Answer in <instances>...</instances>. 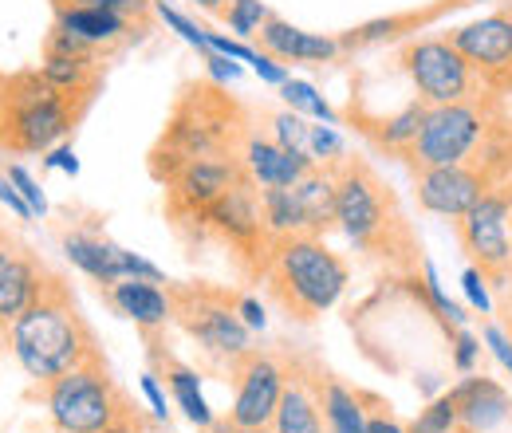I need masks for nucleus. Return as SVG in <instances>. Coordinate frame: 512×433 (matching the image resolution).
<instances>
[{
    "label": "nucleus",
    "mask_w": 512,
    "mask_h": 433,
    "mask_svg": "<svg viewBox=\"0 0 512 433\" xmlns=\"http://www.w3.org/2000/svg\"><path fill=\"white\" fill-rule=\"evenodd\" d=\"M260 40V52H268L272 60L280 63H331L339 56V40L331 36H316V32H304L280 16H268L256 32Z\"/></svg>",
    "instance_id": "412c9836"
},
{
    "label": "nucleus",
    "mask_w": 512,
    "mask_h": 433,
    "mask_svg": "<svg viewBox=\"0 0 512 433\" xmlns=\"http://www.w3.org/2000/svg\"><path fill=\"white\" fill-rule=\"evenodd\" d=\"M457 245L469 256V268L481 272L489 292H505L512 284V229H509V193L489 189L469 213L453 221Z\"/></svg>",
    "instance_id": "9d476101"
},
{
    "label": "nucleus",
    "mask_w": 512,
    "mask_h": 433,
    "mask_svg": "<svg viewBox=\"0 0 512 433\" xmlns=\"http://www.w3.org/2000/svg\"><path fill=\"white\" fill-rule=\"evenodd\" d=\"M260 276L268 284V296L288 311V319L316 323L347 292L351 268L339 252L323 245V237H284L272 245Z\"/></svg>",
    "instance_id": "20e7f679"
},
{
    "label": "nucleus",
    "mask_w": 512,
    "mask_h": 433,
    "mask_svg": "<svg viewBox=\"0 0 512 433\" xmlns=\"http://www.w3.org/2000/svg\"><path fill=\"white\" fill-rule=\"evenodd\" d=\"M166 292L174 304V323L205 355L233 367L241 355L253 351V331L245 327V319L237 311L241 296L213 288V284H166Z\"/></svg>",
    "instance_id": "6e6552de"
},
{
    "label": "nucleus",
    "mask_w": 512,
    "mask_h": 433,
    "mask_svg": "<svg viewBox=\"0 0 512 433\" xmlns=\"http://www.w3.org/2000/svg\"><path fill=\"white\" fill-rule=\"evenodd\" d=\"M8 178H12V186L24 193V201L32 205V213H36V217H44V213H48V197H44V189H40V182H36L24 166H8Z\"/></svg>",
    "instance_id": "58836bf2"
},
{
    "label": "nucleus",
    "mask_w": 512,
    "mask_h": 433,
    "mask_svg": "<svg viewBox=\"0 0 512 433\" xmlns=\"http://www.w3.org/2000/svg\"><path fill=\"white\" fill-rule=\"evenodd\" d=\"M316 394H320V410L327 433H367V406H363V390L343 386L339 378L312 374Z\"/></svg>",
    "instance_id": "bb28decb"
},
{
    "label": "nucleus",
    "mask_w": 512,
    "mask_h": 433,
    "mask_svg": "<svg viewBox=\"0 0 512 433\" xmlns=\"http://www.w3.org/2000/svg\"><path fill=\"white\" fill-rule=\"evenodd\" d=\"M268 16H272V12L264 8V0H229V4H225V20H229V28H233L241 40L256 36Z\"/></svg>",
    "instance_id": "2f4dec72"
},
{
    "label": "nucleus",
    "mask_w": 512,
    "mask_h": 433,
    "mask_svg": "<svg viewBox=\"0 0 512 433\" xmlns=\"http://www.w3.org/2000/svg\"><path fill=\"white\" fill-rule=\"evenodd\" d=\"M481 343L493 351V359H497L505 371H512V339L497 319H485V323H481Z\"/></svg>",
    "instance_id": "4c0bfd02"
},
{
    "label": "nucleus",
    "mask_w": 512,
    "mask_h": 433,
    "mask_svg": "<svg viewBox=\"0 0 512 433\" xmlns=\"http://www.w3.org/2000/svg\"><path fill=\"white\" fill-rule=\"evenodd\" d=\"M209 48H213V52H221V56H229V60L249 63V67L260 60V52H256V48L241 44V40H229V36H221V32H209Z\"/></svg>",
    "instance_id": "a19ab883"
},
{
    "label": "nucleus",
    "mask_w": 512,
    "mask_h": 433,
    "mask_svg": "<svg viewBox=\"0 0 512 433\" xmlns=\"http://www.w3.org/2000/svg\"><path fill=\"white\" fill-rule=\"evenodd\" d=\"M446 40L473 63V71L489 83V91L512 95V0L473 24L449 28Z\"/></svg>",
    "instance_id": "f8f14e48"
},
{
    "label": "nucleus",
    "mask_w": 512,
    "mask_h": 433,
    "mask_svg": "<svg viewBox=\"0 0 512 433\" xmlns=\"http://www.w3.org/2000/svg\"><path fill=\"white\" fill-rule=\"evenodd\" d=\"M509 229H512V186H509Z\"/></svg>",
    "instance_id": "4d7b16f0"
},
{
    "label": "nucleus",
    "mask_w": 512,
    "mask_h": 433,
    "mask_svg": "<svg viewBox=\"0 0 512 433\" xmlns=\"http://www.w3.org/2000/svg\"><path fill=\"white\" fill-rule=\"evenodd\" d=\"M52 4H56V8H60V4H79V0H52Z\"/></svg>",
    "instance_id": "13d9d810"
},
{
    "label": "nucleus",
    "mask_w": 512,
    "mask_h": 433,
    "mask_svg": "<svg viewBox=\"0 0 512 433\" xmlns=\"http://www.w3.org/2000/svg\"><path fill=\"white\" fill-rule=\"evenodd\" d=\"M245 178H249V166H245L241 154H209V158L186 162L170 182H162L166 186V213H170V221L190 237L197 217L225 189H233L237 182H245Z\"/></svg>",
    "instance_id": "9b49d317"
},
{
    "label": "nucleus",
    "mask_w": 512,
    "mask_h": 433,
    "mask_svg": "<svg viewBox=\"0 0 512 433\" xmlns=\"http://www.w3.org/2000/svg\"><path fill=\"white\" fill-rule=\"evenodd\" d=\"M91 4H99V8H111V12L127 16V20H134V24H146V28H150V12H154V0H91Z\"/></svg>",
    "instance_id": "79ce46f5"
},
{
    "label": "nucleus",
    "mask_w": 512,
    "mask_h": 433,
    "mask_svg": "<svg viewBox=\"0 0 512 433\" xmlns=\"http://www.w3.org/2000/svg\"><path fill=\"white\" fill-rule=\"evenodd\" d=\"M229 371H233V382H237V394H233V406H229L225 418L237 422V426H249V430H268L272 414L280 406V394L288 386V367L276 355L253 347Z\"/></svg>",
    "instance_id": "ddd939ff"
},
{
    "label": "nucleus",
    "mask_w": 512,
    "mask_h": 433,
    "mask_svg": "<svg viewBox=\"0 0 512 433\" xmlns=\"http://www.w3.org/2000/svg\"><path fill=\"white\" fill-rule=\"evenodd\" d=\"M418 386H422V394H434V390H438V382H434V374H426V378H422Z\"/></svg>",
    "instance_id": "5fc2aeb1"
},
{
    "label": "nucleus",
    "mask_w": 512,
    "mask_h": 433,
    "mask_svg": "<svg viewBox=\"0 0 512 433\" xmlns=\"http://www.w3.org/2000/svg\"><path fill=\"white\" fill-rule=\"evenodd\" d=\"M8 351L32 382H52L60 374L103 363V347L75 304V292L64 276H48L44 292L20 311L8 327Z\"/></svg>",
    "instance_id": "f03ea898"
},
{
    "label": "nucleus",
    "mask_w": 512,
    "mask_h": 433,
    "mask_svg": "<svg viewBox=\"0 0 512 433\" xmlns=\"http://www.w3.org/2000/svg\"><path fill=\"white\" fill-rule=\"evenodd\" d=\"M426 103L422 99H410L398 115H390V119H367L363 111H347V119L359 126L383 154H390V158H402L410 146H414V138H418V130H422V123H426Z\"/></svg>",
    "instance_id": "393cba45"
},
{
    "label": "nucleus",
    "mask_w": 512,
    "mask_h": 433,
    "mask_svg": "<svg viewBox=\"0 0 512 433\" xmlns=\"http://www.w3.org/2000/svg\"><path fill=\"white\" fill-rule=\"evenodd\" d=\"M260 213H264V229H268L272 241L304 237V217H300V205H296L292 186L260 189Z\"/></svg>",
    "instance_id": "c85d7f7f"
},
{
    "label": "nucleus",
    "mask_w": 512,
    "mask_h": 433,
    "mask_svg": "<svg viewBox=\"0 0 512 433\" xmlns=\"http://www.w3.org/2000/svg\"><path fill=\"white\" fill-rule=\"evenodd\" d=\"M292 193H296V205H300V217H304V237H327L331 229H339L331 166H316L312 174H304L292 186Z\"/></svg>",
    "instance_id": "a878e982"
},
{
    "label": "nucleus",
    "mask_w": 512,
    "mask_h": 433,
    "mask_svg": "<svg viewBox=\"0 0 512 433\" xmlns=\"http://www.w3.org/2000/svg\"><path fill=\"white\" fill-rule=\"evenodd\" d=\"M398 63L410 75V83L426 107L465 103V99H477L489 91V83L473 71V63L465 60L446 36H422V40L402 44Z\"/></svg>",
    "instance_id": "1a4fd4ad"
},
{
    "label": "nucleus",
    "mask_w": 512,
    "mask_h": 433,
    "mask_svg": "<svg viewBox=\"0 0 512 433\" xmlns=\"http://www.w3.org/2000/svg\"><path fill=\"white\" fill-rule=\"evenodd\" d=\"M56 24H60L64 32H71V36L87 40L91 48H99L103 56L127 48L130 40H142V36L150 32L146 24H134L127 16H119V12H111V8H99V4H91V0L60 4V8H56Z\"/></svg>",
    "instance_id": "f3484780"
},
{
    "label": "nucleus",
    "mask_w": 512,
    "mask_h": 433,
    "mask_svg": "<svg viewBox=\"0 0 512 433\" xmlns=\"http://www.w3.org/2000/svg\"><path fill=\"white\" fill-rule=\"evenodd\" d=\"M509 99L512 95H501V91H485L465 103L430 107L414 146L402 154L406 170L422 174V170H438V166L473 162L477 150L485 146V138L493 134V126L509 115Z\"/></svg>",
    "instance_id": "423d86ee"
},
{
    "label": "nucleus",
    "mask_w": 512,
    "mask_h": 433,
    "mask_svg": "<svg viewBox=\"0 0 512 433\" xmlns=\"http://www.w3.org/2000/svg\"><path fill=\"white\" fill-rule=\"evenodd\" d=\"M489 178L461 162V166H438V170H422L414 174V193H418V205L434 217H446L457 221L461 213H469L485 193H489Z\"/></svg>",
    "instance_id": "2eb2a0df"
},
{
    "label": "nucleus",
    "mask_w": 512,
    "mask_h": 433,
    "mask_svg": "<svg viewBox=\"0 0 512 433\" xmlns=\"http://www.w3.org/2000/svg\"><path fill=\"white\" fill-rule=\"evenodd\" d=\"M205 433H272V430H249V426H237V422H229V418H217Z\"/></svg>",
    "instance_id": "603ef678"
},
{
    "label": "nucleus",
    "mask_w": 512,
    "mask_h": 433,
    "mask_svg": "<svg viewBox=\"0 0 512 433\" xmlns=\"http://www.w3.org/2000/svg\"><path fill=\"white\" fill-rule=\"evenodd\" d=\"M465 4H469V0H438V4H430V8H422V12L379 16V20H367V24L343 32V36H335V40H339V52H359V48H371V44L398 40V36H406V32H418L422 24H434L438 16H446L453 8H465Z\"/></svg>",
    "instance_id": "5701e85b"
},
{
    "label": "nucleus",
    "mask_w": 512,
    "mask_h": 433,
    "mask_svg": "<svg viewBox=\"0 0 512 433\" xmlns=\"http://www.w3.org/2000/svg\"><path fill=\"white\" fill-rule=\"evenodd\" d=\"M40 402L60 433H103L134 406L127 390L111 378L107 359L40 382Z\"/></svg>",
    "instance_id": "0eeeda50"
},
{
    "label": "nucleus",
    "mask_w": 512,
    "mask_h": 433,
    "mask_svg": "<svg viewBox=\"0 0 512 433\" xmlns=\"http://www.w3.org/2000/svg\"><path fill=\"white\" fill-rule=\"evenodd\" d=\"M0 237H4V229H0Z\"/></svg>",
    "instance_id": "052dcab7"
},
{
    "label": "nucleus",
    "mask_w": 512,
    "mask_h": 433,
    "mask_svg": "<svg viewBox=\"0 0 512 433\" xmlns=\"http://www.w3.org/2000/svg\"><path fill=\"white\" fill-rule=\"evenodd\" d=\"M103 63L107 60H91V56H67V52H48L44 48V79L56 83L67 95H83V99H95L99 87H103Z\"/></svg>",
    "instance_id": "cd10ccee"
},
{
    "label": "nucleus",
    "mask_w": 512,
    "mask_h": 433,
    "mask_svg": "<svg viewBox=\"0 0 512 433\" xmlns=\"http://www.w3.org/2000/svg\"><path fill=\"white\" fill-rule=\"evenodd\" d=\"M253 71L264 79V83H272V87H280V83L288 79V67H284L280 60H272L268 52H260V60L253 63Z\"/></svg>",
    "instance_id": "49530a36"
},
{
    "label": "nucleus",
    "mask_w": 512,
    "mask_h": 433,
    "mask_svg": "<svg viewBox=\"0 0 512 433\" xmlns=\"http://www.w3.org/2000/svg\"><path fill=\"white\" fill-rule=\"evenodd\" d=\"M280 95H284L288 111H296V115H304V119H320V123H327V126H339V115L327 107V99H323L312 83L288 75V79L280 83Z\"/></svg>",
    "instance_id": "c756f323"
},
{
    "label": "nucleus",
    "mask_w": 512,
    "mask_h": 433,
    "mask_svg": "<svg viewBox=\"0 0 512 433\" xmlns=\"http://www.w3.org/2000/svg\"><path fill=\"white\" fill-rule=\"evenodd\" d=\"M237 311H241V319H245V327H249V331H264L268 315H264V308H260V300H256V296H241V300H237Z\"/></svg>",
    "instance_id": "de8ad7c7"
},
{
    "label": "nucleus",
    "mask_w": 512,
    "mask_h": 433,
    "mask_svg": "<svg viewBox=\"0 0 512 433\" xmlns=\"http://www.w3.org/2000/svg\"><path fill=\"white\" fill-rule=\"evenodd\" d=\"M461 288H465L469 304L481 311V315H489V311H493V292H489V284L481 280V272H477V268H465V276H461Z\"/></svg>",
    "instance_id": "ea45409f"
},
{
    "label": "nucleus",
    "mask_w": 512,
    "mask_h": 433,
    "mask_svg": "<svg viewBox=\"0 0 512 433\" xmlns=\"http://www.w3.org/2000/svg\"><path fill=\"white\" fill-rule=\"evenodd\" d=\"M457 430V402L453 394H438L426 402V410H418V418L406 426V433H453Z\"/></svg>",
    "instance_id": "7c9ffc66"
},
{
    "label": "nucleus",
    "mask_w": 512,
    "mask_h": 433,
    "mask_svg": "<svg viewBox=\"0 0 512 433\" xmlns=\"http://www.w3.org/2000/svg\"><path fill=\"white\" fill-rule=\"evenodd\" d=\"M249 134L253 126L241 103H233L217 83H190L174 103L158 146L150 150V174L154 182H170L193 158L241 154Z\"/></svg>",
    "instance_id": "7ed1b4c3"
},
{
    "label": "nucleus",
    "mask_w": 512,
    "mask_h": 433,
    "mask_svg": "<svg viewBox=\"0 0 512 433\" xmlns=\"http://www.w3.org/2000/svg\"><path fill=\"white\" fill-rule=\"evenodd\" d=\"M154 16H158L166 28H174V32H178L186 44H193L197 52H209V32H205V28H197L190 16H182L178 8H170L166 0H154Z\"/></svg>",
    "instance_id": "473e14b6"
},
{
    "label": "nucleus",
    "mask_w": 512,
    "mask_h": 433,
    "mask_svg": "<svg viewBox=\"0 0 512 433\" xmlns=\"http://www.w3.org/2000/svg\"><path fill=\"white\" fill-rule=\"evenodd\" d=\"M449 394L457 402V422L473 433H497L512 422V394L489 374H465Z\"/></svg>",
    "instance_id": "a211bd4d"
},
{
    "label": "nucleus",
    "mask_w": 512,
    "mask_h": 433,
    "mask_svg": "<svg viewBox=\"0 0 512 433\" xmlns=\"http://www.w3.org/2000/svg\"><path fill=\"white\" fill-rule=\"evenodd\" d=\"M48 276L52 272L44 268V260L32 248H24L8 233L0 237V327H8L20 311L44 292Z\"/></svg>",
    "instance_id": "dca6fc26"
},
{
    "label": "nucleus",
    "mask_w": 512,
    "mask_h": 433,
    "mask_svg": "<svg viewBox=\"0 0 512 433\" xmlns=\"http://www.w3.org/2000/svg\"><path fill=\"white\" fill-rule=\"evenodd\" d=\"M142 394H146V402H150L154 418H158V422H170V398H166V390H162V378H158L154 371L142 374Z\"/></svg>",
    "instance_id": "37998d69"
},
{
    "label": "nucleus",
    "mask_w": 512,
    "mask_h": 433,
    "mask_svg": "<svg viewBox=\"0 0 512 433\" xmlns=\"http://www.w3.org/2000/svg\"><path fill=\"white\" fill-rule=\"evenodd\" d=\"M469 4H473V0H469Z\"/></svg>",
    "instance_id": "680f3d73"
},
{
    "label": "nucleus",
    "mask_w": 512,
    "mask_h": 433,
    "mask_svg": "<svg viewBox=\"0 0 512 433\" xmlns=\"http://www.w3.org/2000/svg\"><path fill=\"white\" fill-rule=\"evenodd\" d=\"M142 339H146V347H150L154 367L162 371L166 386H170L174 406L190 418L197 430H209L217 418H213V410H209V402H205V394H201V374L193 371V367H186V363H178L170 351H162V347H158V331H142Z\"/></svg>",
    "instance_id": "4be33fe9"
},
{
    "label": "nucleus",
    "mask_w": 512,
    "mask_h": 433,
    "mask_svg": "<svg viewBox=\"0 0 512 433\" xmlns=\"http://www.w3.org/2000/svg\"><path fill=\"white\" fill-rule=\"evenodd\" d=\"M197 8H205V12H213V16H225V0H193Z\"/></svg>",
    "instance_id": "864d4df0"
},
{
    "label": "nucleus",
    "mask_w": 512,
    "mask_h": 433,
    "mask_svg": "<svg viewBox=\"0 0 512 433\" xmlns=\"http://www.w3.org/2000/svg\"><path fill=\"white\" fill-rule=\"evenodd\" d=\"M52 170H64V174H79V158H75V150H67V146H56V150H48V158H44Z\"/></svg>",
    "instance_id": "09e8293b"
},
{
    "label": "nucleus",
    "mask_w": 512,
    "mask_h": 433,
    "mask_svg": "<svg viewBox=\"0 0 512 433\" xmlns=\"http://www.w3.org/2000/svg\"><path fill=\"white\" fill-rule=\"evenodd\" d=\"M335 174V217L339 229L359 252L371 260H383L394 272H418L422 245L414 225L406 221L394 189L383 182V174L355 154H343L339 162H327Z\"/></svg>",
    "instance_id": "f257e3e1"
},
{
    "label": "nucleus",
    "mask_w": 512,
    "mask_h": 433,
    "mask_svg": "<svg viewBox=\"0 0 512 433\" xmlns=\"http://www.w3.org/2000/svg\"><path fill=\"white\" fill-rule=\"evenodd\" d=\"M245 166H249V178L260 189L272 186H296L304 174H312L320 162L308 154V150H288L280 146L276 138H264V134H249L245 138V150H241Z\"/></svg>",
    "instance_id": "6ab92c4d"
},
{
    "label": "nucleus",
    "mask_w": 512,
    "mask_h": 433,
    "mask_svg": "<svg viewBox=\"0 0 512 433\" xmlns=\"http://www.w3.org/2000/svg\"><path fill=\"white\" fill-rule=\"evenodd\" d=\"M363 406H367V433H406V426L390 414V402H383L379 394L363 390Z\"/></svg>",
    "instance_id": "e433bc0d"
},
{
    "label": "nucleus",
    "mask_w": 512,
    "mask_h": 433,
    "mask_svg": "<svg viewBox=\"0 0 512 433\" xmlns=\"http://www.w3.org/2000/svg\"><path fill=\"white\" fill-rule=\"evenodd\" d=\"M453 433H473V430H469V426H461V422H457V430H453Z\"/></svg>",
    "instance_id": "bf43d9fd"
},
{
    "label": "nucleus",
    "mask_w": 512,
    "mask_h": 433,
    "mask_svg": "<svg viewBox=\"0 0 512 433\" xmlns=\"http://www.w3.org/2000/svg\"><path fill=\"white\" fill-rule=\"evenodd\" d=\"M308 154L327 166V162H339L343 154H347V146H343V134L335 130V126H312V134H308Z\"/></svg>",
    "instance_id": "f704fd0d"
},
{
    "label": "nucleus",
    "mask_w": 512,
    "mask_h": 433,
    "mask_svg": "<svg viewBox=\"0 0 512 433\" xmlns=\"http://www.w3.org/2000/svg\"><path fill=\"white\" fill-rule=\"evenodd\" d=\"M4 79H8V75H0V111H4Z\"/></svg>",
    "instance_id": "6e6d98bb"
},
{
    "label": "nucleus",
    "mask_w": 512,
    "mask_h": 433,
    "mask_svg": "<svg viewBox=\"0 0 512 433\" xmlns=\"http://www.w3.org/2000/svg\"><path fill=\"white\" fill-rule=\"evenodd\" d=\"M95 99L67 95L44 71H16L4 79V111H0V150L8 154H48L75 134Z\"/></svg>",
    "instance_id": "39448f33"
},
{
    "label": "nucleus",
    "mask_w": 512,
    "mask_h": 433,
    "mask_svg": "<svg viewBox=\"0 0 512 433\" xmlns=\"http://www.w3.org/2000/svg\"><path fill=\"white\" fill-rule=\"evenodd\" d=\"M268 123H272V138H276L280 146H288V150H308V134H312V126H308L304 115H296V111H280V115H272Z\"/></svg>",
    "instance_id": "72a5a7b5"
},
{
    "label": "nucleus",
    "mask_w": 512,
    "mask_h": 433,
    "mask_svg": "<svg viewBox=\"0 0 512 433\" xmlns=\"http://www.w3.org/2000/svg\"><path fill=\"white\" fill-rule=\"evenodd\" d=\"M272 433H327L320 410V394H316V382L312 374L304 371H288V386L280 394V406L272 414Z\"/></svg>",
    "instance_id": "b1692460"
},
{
    "label": "nucleus",
    "mask_w": 512,
    "mask_h": 433,
    "mask_svg": "<svg viewBox=\"0 0 512 433\" xmlns=\"http://www.w3.org/2000/svg\"><path fill=\"white\" fill-rule=\"evenodd\" d=\"M0 201H4L20 221H32V217H36V213H32V205L24 201V193H20V189L12 186V178H8V174H0Z\"/></svg>",
    "instance_id": "a18cd8bd"
},
{
    "label": "nucleus",
    "mask_w": 512,
    "mask_h": 433,
    "mask_svg": "<svg viewBox=\"0 0 512 433\" xmlns=\"http://www.w3.org/2000/svg\"><path fill=\"white\" fill-rule=\"evenodd\" d=\"M509 288H512V284H509Z\"/></svg>",
    "instance_id": "e2e57ef3"
},
{
    "label": "nucleus",
    "mask_w": 512,
    "mask_h": 433,
    "mask_svg": "<svg viewBox=\"0 0 512 433\" xmlns=\"http://www.w3.org/2000/svg\"><path fill=\"white\" fill-rule=\"evenodd\" d=\"M205 63H209V75H213V83H237L241 79V63L237 60H229V56H221V52H205Z\"/></svg>",
    "instance_id": "c03bdc74"
},
{
    "label": "nucleus",
    "mask_w": 512,
    "mask_h": 433,
    "mask_svg": "<svg viewBox=\"0 0 512 433\" xmlns=\"http://www.w3.org/2000/svg\"><path fill=\"white\" fill-rule=\"evenodd\" d=\"M493 308H497V323L509 331V339H512V288L493 296Z\"/></svg>",
    "instance_id": "3c124183"
},
{
    "label": "nucleus",
    "mask_w": 512,
    "mask_h": 433,
    "mask_svg": "<svg viewBox=\"0 0 512 433\" xmlns=\"http://www.w3.org/2000/svg\"><path fill=\"white\" fill-rule=\"evenodd\" d=\"M103 433H150V426H146V418H142V414H138V410L130 406L127 414H123V418H119L115 426H107Z\"/></svg>",
    "instance_id": "8fccbe9b"
},
{
    "label": "nucleus",
    "mask_w": 512,
    "mask_h": 433,
    "mask_svg": "<svg viewBox=\"0 0 512 433\" xmlns=\"http://www.w3.org/2000/svg\"><path fill=\"white\" fill-rule=\"evenodd\" d=\"M453 371L457 374H473L477 371V363H481V339L473 335V331H465V327H453Z\"/></svg>",
    "instance_id": "c9c22d12"
},
{
    "label": "nucleus",
    "mask_w": 512,
    "mask_h": 433,
    "mask_svg": "<svg viewBox=\"0 0 512 433\" xmlns=\"http://www.w3.org/2000/svg\"><path fill=\"white\" fill-rule=\"evenodd\" d=\"M64 256L79 272H87L99 288H107L115 280H127V276H134V280H154V284H170L158 264H150L138 252L119 248L115 241H107L99 233H64Z\"/></svg>",
    "instance_id": "4468645a"
},
{
    "label": "nucleus",
    "mask_w": 512,
    "mask_h": 433,
    "mask_svg": "<svg viewBox=\"0 0 512 433\" xmlns=\"http://www.w3.org/2000/svg\"><path fill=\"white\" fill-rule=\"evenodd\" d=\"M107 300L138 331H166V323H174L170 292L154 280H134V276L115 280V284H107Z\"/></svg>",
    "instance_id": "aec40b11"
}]
</instances>
